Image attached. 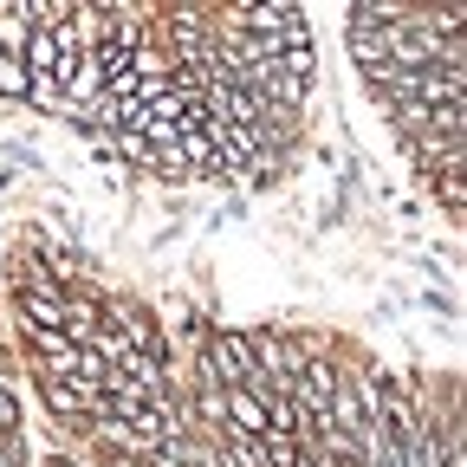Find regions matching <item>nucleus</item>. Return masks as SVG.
Here are the masks:
<instances>
[{"label": "nucleus", "mask_w": 467, "mask_h": 467, "mask_svg": "<svg viewBox=\"0 0 467 467\" xmlns=\"http://www.w3.org/2000/svg\"><path fill=\"white\" fill-rule=\"evenodd\" d=\"M208 377H214L221 389L254 383V350H247L241 331H214V337H208Z\"/></svg>", "instance_id": "f257e3e1"}, {"label": "nucleus", "mask_w": 467, "mask_h": 467, "mask_svg": "<svg viewBox=\"0 0 467 467\" xmlns=\"http://www.w3.org/2000/svg\"><path fill=\"white\" fill-rule=\"evenodd\" d=\"M26 39H33L26 0H20V7H0V52H7V58H20V52H26Z\"/></svg>", "instance_id": "f03ea898"}, {"label": "nucleus", "mask_w": 467, "mask_h": 467, "mask_svg": "<svg viewBox=\"0 0 467 467\" xmlns=\"http://www.w3.org/2000/svg\"><path fill=\"white\" fill-rule=\"evenodd\" d=\"M26 66H20V58H7V52H0V98H26Z\"/></svg>", "instance_id": "7ed1b4c3"}, {"label": "nucleus", "mask_w": 467, "mask_h": 467, "mask_svg": "<svg viewBox=\"0 0 467 467\" xmlns=\"http://www.w3.org/2000/svg\"><path fill=\"white\" fill-rule=\"evenodd\" d=\"M461 202H467V189H461V175H441V208H448V214H461Z\"/></svg>", "instance_id": "20e7f679"}, {"label": "nucleus", "mask_w": 467, "mask_h": 467, "mask_svg": "<svg viewBox=\"0 0 467 467\" xmlns=\"http://www.w3.org/2000/svg\"><path fill=\"white\" fill-rule=\"evenodd\" d=\"M14 422H20V409H14V396H7V389H0V441L14 435Z\"/></svg>", "instance_id": "39448f33"}]
</instances>
